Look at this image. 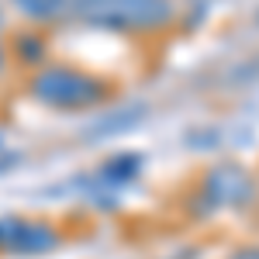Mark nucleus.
<instances>
[{
    "instance_id": "nucleus-1",
    "label": "nucleus",
    "mask_w": 259,
    "mask_h": 259,
    "mask_svg": "<svg viewBox=\"0 0 259 259\" xmlns=\"http://www.w3.org/2000/svg\"><path fill=\"white\" fill-rule=\"evenodd\" d=\"M31 97L59 111H83L107 97V83L69 66H45L31 76Z\"/></svg>"
},
{
    "instance_id": "nucleus-2",
    "label": "nucleus",
    "mask_w": 259,
    "mask_h": 259,
    "mask_svg": "<svg viewBox=\"0 0 259 259\" xmlns=\"http://www.w3.org/2000/svg\"><path fill=\"white\" fill-rule=\"evenodd\" d=\"M87 18L118 31H152L173 21V4L169 0H104Z\"/></svg>"
},
{
    "instance_id": "nucleus-3",
    "label": "nucleus",
    "mask_w": 259,
    "mask_h": 259,
    "mask_svg": "<svg viewBox=\"0 0 259 259\" xmlns=\"http://www.w3.org/2000/svg\"><path fill=\"white\" fill-rule=\"evenodd\" d=\"M204 194L214 207H235V204H245L252 197V177L235 166V162H221L214 166L207 180H204Z\"/></svg>"
},
{
    "instance_id": "nucleus-4",
    "label": "nucleus",
    "mask_w": 259,
    "mask_h": 259,
    "mask_svg": "<svg viewBox=\"0 0 259 259\" xmlns=\"http://www.w3.org/2000/svg\"><path fill=\"white\" fill-rule=\"evenodd\" d=\"M59 245V232L52 228V225H45V221H21V232L18 239H14V249L11 252H18V256H38V252H52Z\"/></svg>"
},
{
    "instance_id": "nucleus-5",
    "label": "nucleus",
    "mask_w": 259,
    "mask_h": 259,
    "mask_svg": "<svg viewBox=\"0 0 259 259\" xmlns=\"http://www.w3.org/2000/svg\"><path fill=\"white\" fill-rule=\"evenodd\" d=\"M139 166H142L139 156H114L111 162H104L100 177L107 180V183H128V180L139 177Z\"/></svg>"
},
{
    "instance_id": "nucleus-6",
    "label": "nucleus",
    "mask_w": 259,
    "mask_h": 259,
    "mask_svg": "<svg viewBox=\"0 0 259 259\" xmlns=\"http://www.w3.org/2000/svg\"><path fill=\"white\" fill-rule=\"evenodd\" d=\"M18 11H24L31 21H52L66 7V0H14Z\"/></svg>"
},
{
    "instance_id": "nucleus-7",
    "label": "nucleus",
    "mask_w": 259,
    "mask_h": 259,
    "mask_svg": "<svg viewBox=\"0 0 259 259\" xmlns=\"http://www.w3.org/2000/svg\"><path fill=\"white\" fill-rule=\"evenodd\" d=\"M21 221L24 218H0V252H11L14 249V239H18V232H21Z\"/></svg>"
},
{
    "instance_id": "nucleus-8",
    "label": "nucleus",
    "mask_w": 259,
    "mask_h": 259,
    "mask_svg": "<svg viewBox=\"0 0 259 259\" xmlns=\"http://www.w3.org/2000/svg\"><path fill=\"white\" fill-rule=\"evenodd\" d=\"M41 52H45V45H41L35 35H24V38H21V59L38 62V59H41Z\"/></svg>"
},
{
    "instance_id": "nucleus-9",
    "label": "nucleus",
    "mask_w": 259,
    "mask_h": 259,
    "mask_svg": "<svg viewBox=\"0 0 259 259\" xmlns=\"http://www.w3.org/2000/svg\"><path fill=\"white\" fill-rule=\"evenodd\" d=\"M104 0H66V7H73V11H83V14H90L94 7H100Z\"/></svg>"
},
{
    "instance_id": "nucleus-10",
    "label": "nucleus",
    "mask_w": 259,
    "mask_h": 259,
    "mask_svg": "<svg viewBox=\"0 0 259 259\" xmlns=\"http://www.w3.org/2000/svg\"><path fill=\"white\" fill-rule=\"evenodd\" d=\"M232 259H259V249H239V252H232Z\"/></svg>"
},
{
    "instance_id": "nucleus-11",
    "label": "nucleus",
    "mask_w": 259,
    "mask_h": 259,
    "mask_svg": "<svg viewBox=\"0 0 259 259\" xmlns=\"http://www.w3.org/2000/svg\"><path fill=\"white\" fill-rule=\"evenodd\" d=\"M11 166H18V156H0V173H7Z\"/></svg>"
},
{
    "instance_id": "nucleus-12",
    "label": "nucleus",
    "mask_w": 259,
    "mask_h": 259,
    "mask_svg": "<svg viewBox=\"0 0 259 259\" xmlns=\"http://www.w3.org/2000/svg\"><path fill=\"white\" fill-rule=\"evenodd\" d=\"M0 24H4V18H0Z\"/></svg>"
},
{
    "instance_id": "nucleus-13",
    "label": "nucleus",
    "mask_w": 259,
    "mask_h": 259,
    "mask_svg": "<svg viewBox=\"0 0 259 259\" xmlns=\"http://www.w3.org/2000/svg\"><path fill=\"white\" fill-rule=\"evenodd\" d=\"M0 59H4V56H0Z\"/></svg>"
}]
</instances>
